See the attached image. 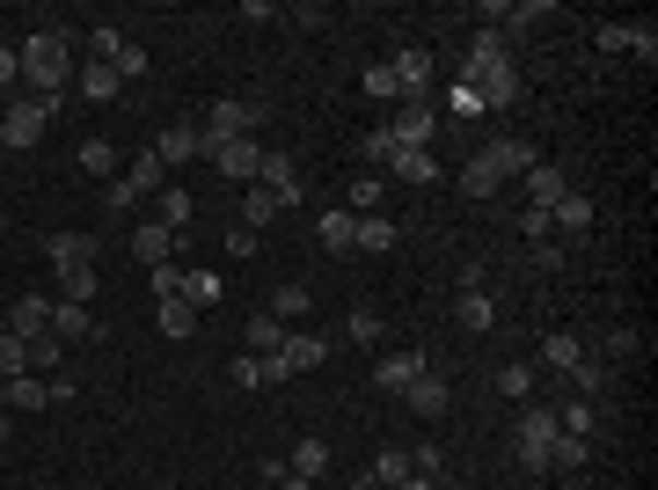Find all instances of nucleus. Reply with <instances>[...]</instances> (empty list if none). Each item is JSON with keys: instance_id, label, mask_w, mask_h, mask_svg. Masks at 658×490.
Returning <instances> with one entry per match:
<instances>
[{"instance_id": "4c0bfd02", "label": "nucleus", "mask_w": 658, "mask_h": 490, "mask_svg": "<svg viewBox=\"0 0 658 490\" xmlns=\"http://www.w3.org/2000/svg\"><path fill=\"white\" fill-rule=\"evenodd\" d=\"M585 462H593V440H571V432L549 440V468H585Z\"/></svg>"}, {"instance_id": "cd10ccee", "label": "nucleus", "mask_w": 658, "mask_h": 490, "mask_svg": "<svg viewBox=\"0 0 658 490\" xmlns=\"http://www.w3.org/2000/svg\"><path fill=\"white\" fill-rule=\"evenodd\" d=\"M541 367H557V373H571V381H578V373H585V344L563 337V330H557V337H541Z\"/></svg>"}, {"instance_id": "8fccbe9b", "label": "nucleus", "mask_w": 658, "mask_h": 490, "mask_svg": "<svg viewBox=\"0 0 658 490\" xmlns=\"http://www.w3.org/2000/svg\"><path fill=\"white\" fill-rule=\"evenodd\" d=\"M118 45H124V37H118V23H96V29H88V51H96L103 67L118 59Z\"/></svg>"}, {"instance_id": "bf43d9fd", "label": "nucleus", "mask_w": 658, "mask_h": 490, "mask_svg": "<svg viewBox=\"0 0 658 490\" xmlns=\"http://www.w3.org/2000/svg\"><path fill=\"white\" fill-rule=\"evenodd\" d=\"M176 278H183L176 264H154V300H169V294H176Z\"/></svg>"}, {"instance_id": "2eb2a0df", "label": "nucleus", "mask_w": 658, "mask_h": 490, "mask_svg": "<svg viewBox=\"0 0 658 490\" xmlns=\"http://www.w3.org/2000/svg\"><path fill=\"white\" fill-rule=\"evenodd\" d=\"M403 403H410L417 417H446V410H454V389H446V381H439V373L424 367V373L410 381V389H403Z\"/></svg>"}, {"instance_id": "052dcab7", "label": "nucleus", "mask_w": 658, "mask_h": 490, "mask_svg": "<svg viewBox=\"0 0 658 490\" xmlns=\"http://www.w3.org/2000/svg\"><path fill=\"white\" fill-rule=\"evenodd\" d=\"M403 490H454V483H446V476H410Z\"/></svg>"}, {"instance_id": "6ab92c4d", "label": "nucleus", "mask_w": 658, "mask_h": 490, "mask_svg": "<svg viewBox=\"0 0 658 490\" xmlns=\"http://www.w3.org/2000/svg\"><path fill=\"white\" fill-rule=\"evenodd\" d=\"M45 330H51V300L45 294H23V300H15V308H8V337H45Z\"/></svg>"}, {"instance_id": "4d7b16f0", "label": "nucleus", "mask_w": 658, "mask_h": 490, "mask_svg": "<svg viewBox=\"0 0 658 490\" xmlns=\"http://www.w3.org/2000/svg\"><path fill=\"white\" fill-rule=\"evenodd\" d=\"M630 51H636V59H658V29L651 23H630Z\"/></svg>"}, {"instance_id": "de8ad7c7", "label": "nucleus", "mask_w": 658, "mask_h": 490, "mask_svg": "<svg viewBox=\"0 0 658 490\" xmlns=\"http://www.w3.org/2000/svg\"><path fill=\"white\" fill-rule=\"evenodd\" d=\"M0 96H23V51L0 45Z\"/></svg>"}, {"instance_id": "603ef678", "label": "nucleus", "mask_w": 658, "mask_h": 490, "mask_svg": "<svg viewBox=\"0 0 658 490\" xmlns=\"http://www.w3.org/2000/svg\"><path fill=\"white\" fill-rule=\"evenodd\" d=\"M132 205H140V191H132V183H110V191H103V213H110V220H118V213H132Z\"/></svg>"}, {"instance_id": "58836bf2", "label": "nucleus", "mask_w": 658, "mask_h": 490, "mask_svg": "<svg viewBox=\"0 0 658 490\" xmlns=\"http://www.w3.org/2000/svg\"><path fill=\"white\" fill-rule=\"evenodd\" d=\"M359 162H373V169H388V162H395V132H388V124L359 132Z\"/></svg>"}, {"instance_id": "7ed1b4c3", "label": "nucleus", "mask_w": 658, "mask_h": 490, "mask_svg": "<svg viewBox=\"0 0 658 490\" xmlns=\"http://www.w3.org/2000/svg\"><path fill=\"white\" fill-rule=\"evenodd\" d=\"M51 118H59V103H45V96H8V110H0V147H8V154H29L37 140H45Z\"/></svg>"}, {"instance_id": "ea45409f", "label": "nucleus", "mask_w": 658, "mask_h": 490, "mask_svg": "<svg viewBox=\"0 0 658 490\" xmlns=\"http://www.w3.org/2000/svg\"><path fill=\"white\" fill-rule=\"evenodd\" d=\"M344 337H351V344H366V351H381V344H388V322H381V315H366V308H359V315L344 322Z\"/></svg>"}, {"instance_id": "e2e57ef3", "label": "nucleus", "mask_w": 658, "mask_h": 490, "mask_svg": "<svg viewBox=\"0 0 658 490\" xmlns=\"http://www.w3.org/2000/svg\"><path fill=\"white\" fill-rule=\"evenodd\" d=\"M0 446H8V403H0Z\"/></svg>"}, {"instance_id": "79ce46f5", "label": "nucleus", "mask_w": 658, "mask_h": 490, "mask_svg": "<svg viewBox=\"0 0 658 490\" xmlns=\"http://www.w3.org/2000/svg\"><path fill=\"white\" fill-rule=\"evenodd\" d=\"M264 315H278V322H286V330H292V315H308V286H278V294H271V308H264Z\"/></svg>"}, {"instance_id": "37998d69", "label": "nucleus", "mask_w": 658, "mask_h": 490, "mask_svg": "<svg viewBox=\"0 0 658 490\" xmlns=\"http://www.w3.org/2000/svg\"><path fill=\"white\" fill-rule=\"evenodd\" d=\"M446 110H454V118H490V110H483V96H476L468 81H454V88H446Z\"/></svg>"}, {"instance_id": "c03bdc74", "label": "nucleus", "mask_w": 658, "mask_h": 490, "mask_svg": "<svg viewBox=\"0 0 658 490\" xmlns=\"http://www.w3.org/2000/svg\"><path fill=\"white\" fill-rule=\"evenodd\" d=\"M15 373H29V344L23 337H0V381H15Z\"/></svg>"}, {"instance_id": "39448f33", "label": "nucleus", "mask_w": 658, "mask_h": 490, "mask_svg": "<svg viewBox=\"0 0 658 490\" xmlns=\"http://www.w3.org/2000/svg\"><path fill=\"white\" fill-rule=\"evenodd\" d=\"M256 124H264V103H249V96H219L213 110H205V124H198V132H205V140H249Z\"/></svg>"}, {"instance_id": "49530a36", "label": "nucleus", "mask_w": 658, "mask_h": 490, "mask_svg": "<svg viewBox=\"0 0 658 490\" xmlns=\"http://www.w3.org/2000/svg\"><path fill=\"white\" fill-rule=\"evenodd\" d=\"M81 169H88V176H110V169H118L110 140H81Z\"/></svg>"}, {"instance_id": "b1692460", "label": "nucleus", "mask_w": 658, "mask_h": 490, "mask_svg": "<svg viewBox=\"0 0 658 490\" xmlns=\"http://www.w3.org/2000/svg\"><path fill=\"white\" fill-rule=\"evenodd\" d=\"M366 483H373V490H403V483H410V454H403V446H381L373 468H366Z\"/></svg>"}, {"instance_id": "a211bd4d", "label": "nucleus", "mask_w": 658, "mask_h": 490, "mask_svg": "<svg viewBox=\"0 0 658 490\" xmlns=\"http://www.w3.org/2000/svg\"><path fill=\"white\" fill-rule=\"evenodd\" d=\"M45 256H51V271H81V264H96V235H45Z\"/></svg>"}, {"instance_id": "864d4df0", "label": "nucleus", "mask_w": 658, "mask_h": 490, "mask_svg": "<svg viewBox=\"0 0 658 490\" xmlns=\"http://www.w3.org/2000/svg\"><path fill=\"white\" fill-rule=\"evenodd\" d=\"M227 373H235V389H264V359H256V351H242Z\"/></svg>"}, {"instance_id": "0eeeda50", "label": "nucleus", "mask_w": 658, "mask_h": 490, "mask_svg": "<svg viewBox=\"0 0 658 490\" xmlns=\"http://www.w3.org/2000/svg\"><path fill=\"white\" fill-rule=\"evenodd\" d=\"M205 162H213V169L227 176L235 191H249V183H256V162H264V147H256V140H205Z\"/></svg>"}, {"instance_id": "6e6552de", "label": "nucleus", "mask_w": 658, "mask_h": 490, "mask_svg": "<svg viewBox=\"0 0 658 490\" xmlns=\"http://www.w3.org/2000/svg\"><path fill=\"white\" fill-rule=\"evenodd\" d=\"M388 74H395V88H403V103H424V88H432V51H424V45L395 51Z\"/></svg>"}, {"instance_id": "a878e982", "label": "nucleus", "mask_w": 658, "mask_h": 490, "mask_svg": "<svg viewBox=\"0 0 658 490\" xmlns=\"http://www.w3.org/2000/svg\"><path fill=\"white\" fill-rule=\"evenodd\" d=\"M73 88H81L88 103H110V96L124 88V81H118V67H103V59H88V67H73Z\"/></svg>"}, {"instance_id": "473e14b6", "label": "nucleus", "mask_w": 658, "mask_h": 490, "mask_svg": "<svg viewBox=\"0 0 658 490\" xmlns=\"http://www.w3.org/2000/svg\"><path fill=\"white\" fill-rule=\"evenodd\" d=\"M124 183H132V191H140V198H154V191H161V183H169V169H161V154L146 147L140 162H132V169H124Z\"/></svg>"}, {"instance_id": "ddd939ff", "label": "nucleus", "mask_w": 658, "mask_h": 490, "mask_svg": "<svg viewBox=\"0 0 658 490\" xmlns=\"http://www.w3.org/2000/svg\"><path fill=\"white\" fill-rule=\"evenodd\" d=\"M519 183H527V205H535V213H557V198L571 191V176H563L557 162H535V169L519 176Z\"/></svg>"}, {"instance_id": "f03ea898", "label": "nucleus", "mask_w": 658, "mask_h": 490, "mask_svg": "<svg viewBox=\"0 0 658 490\" xmlns=\"http://www.w3.org/2000/svg\"><path fill=\"white\" fill-rule=\"evenodd\" d=\"M23 96H45V103H67V81H73V45L67 29H37L23 37Z\"/></svg>"}, {"instance_id": "5fc2aeb1", "label": "nucleus", "mask_w": 658, "mask_h": 490, "mask_svg": "<svg viewBox=\"0 0 658 490\" xmlns=\"http://www.w3.org/2000/svg\"><path fill=\"white\" fill-rule=\"evenodd\" d=\"M519 235H527V242H541V249H549V235H557V227H549V213H535V205H527V213H519Z\"/></svg>"}, {"instance_id": "f704fd0d", "label": "nucleus", "mask_w": 658, "mask_h": 490, "mask_svg": "<svg viewBox=\"0 0 658 490\" xmlns=\"http://www.w3.org/2000/svg\"><path fill=\"white\" fill-rule=\"evenodd\" d=\"M462 330H468V337L498 330V300H490V294H462Z\"/></svg>"}, {"instance_id": "c9c22d12", "label": "nucleus", "mask_w": 658, "mask_h": 490, "mask_svg": "<svg viewBox=\"0 0 658 490\" xmlns=\"http://www.w3.org/2000/svg\"><path fill=\"white\" fill-rule=\"evenodd\" d=\"M176 294L191 300V308H219V278H213V271H183V278H176Z\"/></svg>"}, {"instance_id": "f8f14e48", "label": "nucleus", "mask_w": 658, "mask_h": 490, "mask_svg": "<svg viewBox=\"0 0 658 490\" xmlns=\"http://www.w3.org/2000/svg\"><path fill=\"white\" fill-rule=\"evenodd\" d=\"M417 373H424V351H381V359H373V389H388V395H403L417 381Z\"/></svg>"}, {"instance_id": "bb28decb", "label": "nucleus", "mask_w": 658, "mask_h": 490, "mask_svg": "<svg viewBox=\"0 0 658 490\" xmlns=\"http://www.w3.org/2000/svg\"><path fill=\"white\" fill-rule=\"evenodd\" d=\"M549 227H563V235H593V198H585V191H563L557 213H549Z\"/></svg>"}, {"instance_id": "412c9836", "label": "nucleus", "mask_w": 658, "mask_h": 490, "mask_svg": "<svg viewBox=\"0 0 658 490\" xmlns=\"http://www.w3.org/2000/svg\"><path fill=\"white\" fill-rule=\"evenodd\" d=\"M315 242L330 249V256H351V249H359V220L337 205V213H322V220H315Z\"/></svg>"}, {"instance_id": "9b49d317", "label": "nucleus", "mask_w": 658, "mask_h": 490, "mask_svg": "<svg viewBox=\"0 0 658 490\" xmlns=\"http://www.w3.org/2000/svg\"><path fill=\"white\" fill-rule=\"evenodd\" d=\"M256 183H264L278 205L292 213V198H300V169H292V154H278V147H264V162H256Z\"/></svg>"}, {"instance_id": "20e7f679", "label": "nucleus", "mask_w": 658, "mask_h": 490, "mask_svg": "<svg viewBox=\"0 0 658 490\" xmlns=\"http://www.w3.org/2000/svg\"><path fill=\"white\" fill-rule=\"evenodd\" d=\"M330 359V337H308V330H286L278 351H264V381H292V373H315Z\"/></svg>"}, {"instance_id": "e433bc0d", "label": "nucleus", "mask_w": 658, "mask_h": 490, "mask_svg": "<svg viewBox=\"0 0 658 490\" xmlns=\"http://www.w3.org/2000/svg\"><path fill=\"white\" fill-rule=\"evenodd\" d=\"M292 476H308V483H315V476H322V468H330V440H300V446H292Z\"/></svg>"}, {"instance_id": "9d476101", "label": "nucleus", "mask_w": 658, "mask_h": 490, "mask_svg": "<svg viewBox=\"0 0 658 490\" xmlns=\"http://www.w3.org/2000/svg\"><path fill=\"white\" fill-rule=\"evenodd\" d=\"M476 162H483V169H490V176H498V183H512V176H527V169H535L541 154H535V147H527V140H490V147H483V154H476Z\"/></svg>"}, {"instance_id": "7c9ffc66", "label": "nucleus", "mask_w": 658, "mask_h": 490, "mask_svg": "<svg viewBox=\"0 0 658 490\" xmlns=\"http://www.w3.org/2000/svg\"><path fill=\"white\" fill-rule=\"evenodd\" d=\"M381 205H388V176H359L344 213H351V220H366V213H381Z\"/></svg>"}, {"instance_id": "dca6fc26", "label": "nucleus", "mask_w": 658, "mask_h": 490, "mask_svg": "<svg viewBox=\"0 0 658 490\" xmlns=\"http://www.w3.org/2000/svg\"><path fill=\"white\" fill-rule=\"evenodd\" d=\"M432 124H439L432 103H403L388 132H395V147H432Z\"/></svg>"}, {"instance_id": "5701e85b", "label": "nucleus", "mask_w": 658, "mask_h": 490, "mask_svg": "<svg viewBox=\"0 0 658 490\" xmlns=\"http://www.w3.org/2000/svg\"><path fill=\"white\" fill-rule=\"evenodd\" d=\"M235 205H242V220H235V227H249V235H264V227L278 220V213H286V205H278V198H271L264 183H249V191L235 198Z\"/></svg>"}, {"instance_id": "c85d7f7f", "label": "nucleus", "mask_w": 658, "mask_h": 490, "mask_svg": "<svg viewBox=\"0 0 658 490\" xmlns=\"http://www.w3.org/2000/svg\"><path fill=\"white\" fill-rule=\"evenodd\" d=\"M51 337H59V344H88V337H96V315L59 300V308H51Z\"/></svg>"}, {"instance_id": "c756f323", "label": "nucleus", "mask_w": 658, "mask_h": 490, "mask_svg": "<svg viewBox=\"0 0 658 490\" xmlns=\"http://www.w3.org/2000/svg\"><path fill=\"white\" fill-rule=\"evenodd\" d=\"M557 432H571V440H593L600 432V417H593V395H571L557 410Z\"/></svg>"}, {"instance_id": "1a4fd4ad", "label": "nucleus", "mask_w": 658, "mask_h": 490, "mask_svg": "<svg viewBox=\"0 0 658 490\" xmlns=\"http://www.w3.org/2000/svg\"><path fill=\"white\" fill-rule=\"evenodd\" d=\"M146 147L161 154V169H183V162H198V154H205V132H198V124H169V132H154V140H146Z\"/></svg>"}, {"instance_id": "f3484780", "label": "nucleus", "mask_w": 658, "mask_h": 490, "mask_svg": "<svg viewBox=\"0 0 658 490\" xmlns=\"http://www.w3.org/2000/svg\"><path fill=\"white\" fill-rule=\"evenodd\" d=\"M388 176H395V183H410V191H432V183H439V162H432V147H395Z\"/></svg>"}, {"instance_id": "2f4dec72", "label": "nucleus", "mask_w": 658, "mask_h": 490, "mask_svg": "<svg viewBox=\"0 0 658 490\" xmlns=\"http://www.w3.org/2000/svg\"><path fill=\"white\" fill-rule=\"evenodd\" d=\"M490 389H498V395H512V403H527V395H535V367H527V359H512V367H498V373H490Z\"/></svg>"}, {"instance_id": "3c124183", "label": "nucleus", "mask_w": 658, "mask_h": 490, "mask_svg": "<svg viewBox=\"0 0 658 490\" xmlns=\"http://www.w3.org/2000/svg\"><path fill=\"white\" fill-rule=\"evenodd\" d=\"M110 67H118V81H140V74H146V51L132 45V37H124V45H118V59H110Z\"/></svg>"}, {"instance_id": "09e8293b", "label": "nucleus", "mask_w": 658, "mask_h": 490, "mask_svg": "<svg viewBox=\"0 0 658 490\" xmlns=\"http://www.w3.org/2000/svg\"><path fill=\"white\" fill-rule=\"evenodd\" d=\"M29 373H59V337H29Z\"/></svg>"}, {"instance_id": "680f3d73", "label": "nucleus", "mask_w": 658, "mask_h": 490, "mask_svg": "<svg viewBox=\"0 0 658 490\" xmlns=\"http://www.w3.org/2000/svg\"><path fill=\"white\" fill-rule=\"evenodd\" d=\"M278 483H286V490H315V483H308V476H292V468H286V476H278Z\"/></svg>"}, {"instance_id": "0e129e2a", "label": "nucleus", "mask_w": 658, "mask_h": 490, "mask_svg": "<svg viewBox=\"0 0 658 490\" xmlns=\"http://www.w3.org/2000/svg\"><path fill=\"white\" fill-rule=\"evenodd\" d=\"M0 337H8V315H0Z\"/></svg>"}, {"instance_id": "393cba45", "label": "nucleus", "mask_w": 658, "mask_h": 490, "mask_svg": "<svg viewBox=\"0 0 658 490\" xmlns=\"http://www.w3.org/2000/svg\"><path fill=\"white\" fill-rule=\"evenodd\" d=\"M0 403H8V410H45V403H51V381L15 373V381H0Z\"/></svg>"}, {"instance_id": "4468645a", "label": "nucleus", "mask_w": 658, "mask_h": 490, "mask_svg": "<svg viewBox=\"0 0 658 490\" xmlns=\"http://www.w3.org/2000/svg\"><path fill=\"white\" fill-rule=\"evenodd\" d=\"M154 330H161V337L169 344H191L198 337V308L183 294H169V300H154Z\"/></svg>"}, {"instance_id": "f257e3e1", "label": "nucleus", "mask_w": 658, "mask_h": 490, "mask_svg": "<svg viewBox=\"0 0 658 490\" xmlns=\"http://www.w3.org/2000/svg\"><path fill=\"white\" fill-rule=\"evenodd\" d=\"M462 81L483 96V110H512V103H519V67H512V37L505 29H476V37H468Z\"/></svg>"}, {"instance_id": "72a5a7b5", "label": "nucleus", "mask_w": 658, "mask_h": 490, "mask_svg": "<svg viewBox=\"0 0 658 490\" xmlns=\"http://www.w3.org/2000/svg\"><path fill=\"white\" fill-rule=\"evenodd\" d=\"M395 242H403V227H395L388 213H366V220H359V249H373V256H381V249H395Z\"/></svg>"}, {"instance_id": "aec40b11", "label": "nucleus", "mask_w": 658, "mask_h": 490, "mask_svg": "<svg viewBox=\"0 0 658 490\" xmlns=\"http://www.w3.org/2000/svg\"><path fill=\"white\" fill-rule=\"evenodd\" d=\"M176 242H183V235H176V227H161V220H140V227H132V256H146V271L169 264Z\"/></svg>"}, {"instance_id": "13d9d810", "label": "nucleus", "mask_w": 658, "mask_h": 490, "mask_svg": "<svg viewBox=\"0 0 658 490\" xmlns=\"http://www.w3.org/2000/svg\"><path fill=\"white\" fill-rule=\"evenodd\" d=\"M600 51H630V23H600Z\"/></svg>"}, {"instance_id": "a19ab883", "label": "nucleus", "mask_w": 658, "mask_h": 490, "mask_svg": "<svg viewBox=\"0 0 658 490\" xmlns=\"http://www.w3.org/2000/svg\"><path fill=\"white\" fill-rule=\"evenodd\" d=\"M278 344H286V322H278V315H249V351H256V359L278 351Z\"/></svg>"}, {"instance_id": "6e6d98bb", "label": "nucleus", "mask_w": 658, "mask_h": 490, "mask_svg": "<svg viewBox=\"0 0 658 490\" xmlns=\"http://www.w3.org/2000/svg\"><path fill=\"white\" fill-rule=\"evenodd\" d=\"M410 476H446V446H417Z\"/></svg>"}, {"instance_id": "a18cd8bd", "label": "nucleus", "mask_w": 658, "mask_h": 490, "mask_svg": "<svg viewBox=\"0 0 658 490\" xmlns=\"http://www.w3.org/2000/svg\"><path fill=\"white\" fill-rule=\"evenodd\" d=\"M366 96H373V103H403V88H395V74H388V59H381V67H366Z\"/></svg>"}, {"instance_id": "4be33fe9", "label": "nucleus", "mask_w": 658, "mask_h": 490, "mask_svg": "<svg viewBox=\"0 0 658 490\" xmlns=\"http://www.w3.org/2000/svg\"><path fill=\"white\" fill-rule=\"evenodd\" d=\"M154 205H161V213H154V220H161V227H176V235H183V227H191V213H198V198L183 191V183H176V176H169V183H161V191H154Z\"/></svg>"}, {"instance_id": "423d86ee", "label": "nucleus", "mask_w": 658, "mask_h": 490, "mask_svg": "<svg viewBox=\"0 0 658 490\" xmlns=\"http://www.w3.org/2000/svg\"><path fill=\"white\" fill-rule=\"evenodd\" d=\"M512 432H519V468H527V476H541V468H549V440H557V410H535V403H527V417H519V425H512Z\"/></svg>"}]
</instances>
